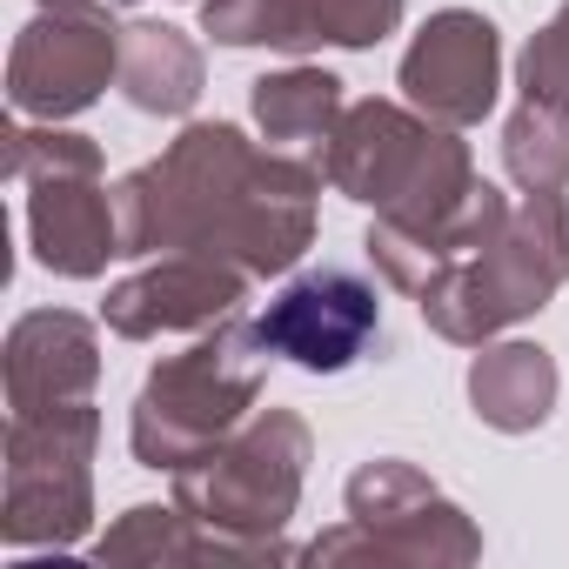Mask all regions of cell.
<instances>
[{"label": "cell", "mask_w": 569, "mask_h": 569, "mask_svg": "<svg viewBox=\"0 0 569 569\" xmlns=\"http://www.w3.org/2000/svg\"><path fill=\"white\" fill-rule=\"evenodd\" d=\"M322 161L254 148L234 121H194L114 188L121 254H214L241 274H289L316 241Z\"/></svg>", "instance_id": "6da1fadb"}, {"label": "cell", "mask_w": 569, "mask_h": 569, "mask_svg": "<svg viewBox=\"0 0 569 569\" xmlns=\"http://www.w3.org/2000/svg\"><path fill=\"white\" fill-rule=\"evenodd\" d=\"M268 376V342L248 322H214L194 336V349L168 356L141 396H134V422L128 442L141 456V469H188L194 456H208L214 442H228L241 429V416L254 409Z\"/></svg>", "instance_id": "7a4b0ae2"}, {"label": "cell", "mask_w": 569, "mask_h": 569, "mask_svg": "<svg viewBox=\"0 0 569 569\" xmlns=\"http://www.w3.org/2000/svg\"><path fill=\"white\" fill-rule=\"evenodd\" d=\"M316 161L336 194H349L389 221H429L476 188V168H469V148L456 141V128H436L429 114L396 108V101L342 108V121Z\"/></svg>", "instance_id": "3957f363"}, {"label": "cell", "mask_w": 569, "mask_h": 569, "mask_svg": "<svg viewBox=\"0 0 569 569\" xmlns=\"http://www.w3.org/2000/svg\"><path fill=\"white\" fill-rule=\"evenodd\" d=\"M562 281H569V201L562 194H529L489 248L442 268L416 302H422V322L436 336H449L462 349H482L509 322L536 316Z\"/></svg>", "instance_id": "277c9868"}, {"label": "cell", "mask_w": 569, "mask_h": 569, "mask_svg": "<svg viewBox=\"0 0 569 569\" xmlns=\"http://www.w3.org/2000/svg\"><path fill=\"white\" fill-rule=\"evenodd\" d=\"M302 476H309V422L289 409H268L228 442H214L208 456H194L188 469H174V502L201 529L241 542L261 562V556H289L268 536L296 516Z\"/></svg>", "instance_id": "5b68a950"}, {"label": "cell", "mask_w": 569, "mask_h": 569, "mask_svg": "<svg viewBox=\"0 0 569 569\" xmlns=\"http://www.w3.org/2000/svg\"><path fill=\"white\" fill-rule=\"evenodd\" d=\"M101 442L94 402H61L41 416H14L8 429V542H74L94 516L88 462Z\"/></svg>", "instance_id": "8992f818"}, {"label": "cell", "mask_w": 569, "mask_h": 569, "mask_svg": "<svg viewBox=\"0 0 569 569\" xmlns=\"http://www.w3.org/2000/svg\"><path fill=\"white\" fill-rule=\"evenodd\" d=\"M349 529L316 536V562L322 556H376V562H469L482 549V536L462 522V509L416 469V462H369L349 476Z\"/></svg>", "instance_id": "52a82bcc"}, {"label": "cell", "mask_w": 569, "mask_h": 569, "mask_svg": "<svg viewBox=\"0 0 569 569\" xmlns=\"http://www.w3.org/2000/svg\"><path fill=\"white\" fill-rule=\"evenodd\" d=\"M108 81H121L114 14L41 8L8 54V101H14V114H34V121H68L81 108H94Z\"/></svg>", "instance_id": "ba28073f"}, {"label": "cell", "mask_w": 569, "mask_h": 569, "mask_svg": "<svg viewBox=\"0 0 569 569\" xmlns=\"http://www.w3.org/2000/svg\"><path fill=\"white\" fill-rule=\"evenodd\" d=\"M254 329H261L268 356L296 362L309 376H342L382 336V302L356 268H309L268 302V316Z\"/></svg>", "instance_id": "9c48e42d"}, {"label": "cell", "mask_w": 569, "mask_h": 569, "mask_svg": "<svg viewBox=\"0 0 569 569\" xmlns=\"http://www.w3.org/2000/svg\"><path fill=\"white\" fill-rule=\"evenodd\" d=\"M502 88V41L489 14L442 8L402 54V94L436 128H476Z\"/></svg>", "instance_id": "30bf717a"}, {"label": "cell", "mask_w": 569, "mask_h": 569, "mask_svg": "<svg viewBox=\"0 0 569 569\" xmlns=\"http://www.w3.org/2000/svg\"><path fill=\"white\" fill-rule=\"evenodd\" d=\"M402 28V0H201V34L221 48H376Z\"/></svg>", "instance_id": "8fae6325"}, {"label": "cell", "mask_w": 569, "mask_h": 569, "mask_svg": "<svg viewBox=\"0 0 569 569\" xmlns=\"http://www.w3.org/2000/svg\"><path fill=\"white\" fill-rule=\"evenodd\" d=\"M248 281L254 274H241L234 261H214V254H161L154 268H141V274H128L121 289H108V302H101V316H108V329L114 336H128V342H148V336H181V329H214V322H228L234 316V302L248 296Z\"/></svg>", "instance_id": "7c38bea8"}, {"label": "cell", "mask_w": 569, "mask_h": 569, "mask_svg": "<svg viewBox=\"0 0 569 569\" xmlns=\"http://www.w3.org/2000/svg\"><path fill=\"white\" fill-rule=\"evenodd\" d=\"M28 234L34 261L68 281H94L108 254H121V208L101 188V168H54L28 174Z\"/></svg>", "instance_id": "4fadbf2b"}, {"label": "cell", "mask_w": 569, "mask_h": 569, "mask_svg": "<svg viewBox=\"0 0 569 569\" xmlns=\"http://www.w3.org/2000/svg\"><path fill=\"white\" fill-rule=\"evenodd\" d=\"M101 382V342L94 322L68 309H34L8 336V402L14 416H41L61 402H88Z\"/></svg>", "instance_id": "5bb4252c"}, {"label": "cell", "mask_w": 569, "mask_h": 569, "mask_svg": "<svg viewBox=\"0 0 569 569\" xmlns=\"http://www.w3.org/2000/svg\"><path fill=\"white\" fill-rule=\"evenodd\" d=\"M121 94L141 114H188L201 101V48L168 21L121 28Z\"/></svg>", "instance_id": "9a60e30c"}, {"label": "cell", "mask_w": 569, "mask_h": 569, "mask_svg": "<svg viewBox=\"0 0 569 569\" xmlns=\"http://www.w3.org/2000/svg\"><path fill=\"white\" fill-rule=\"evenodd\" d=\"M469 402L502 436H522V429L549 422V409H556V362H549V349H536V342L482 349L476 369H469Z\"/></svg>", "instance_id": "2e32d148"}, {"label": "cell", "mask_w": 569, "mask_h": 569, "mask_svg": "<svg viewBox=\"0 0 569 569\" xmlns=\"http://www.w3.org/2000/svg\"><path fill=\"white\" fill-rule=\"evenodd\" d=\"M254 128H261V141L268 148H316L322 154V141L336 134V121H342V81L329 74V68H281V74H261L254 81Z\"/></svg>", "instance_id": "e0dca14e"}, {"label": "cell", "mask_w": 569, "mask_h": 569, "mask_svg": "<svg viewBox=\"0 0 569 569\" xmlns=\"http://www.w3.org/2000/svg\"><path fill=\"white\" fill-rule=\"evenodd\" d=\"M94 556H101V562H208V556H214V562H254L241 542L201 529L181 502H174V509H161V502L128 509V516L94 542Z\"/></svg>", "instance_id": "ac0fdd59"}, {"label": "cell", "mask_w": 569, "mask_h": 569, "mask_svg": "<svg viewBox=\"0 0 569 569\" xmlns=\"http://www.w3.org/2000/svg\"><path fill=\"white\" fill-rule=\"evenodd\" d=\"M502 168L522 194H562V181H569V101H522L502 128Z\"/></svg>", "instance_id": "d6986e66"}, {"label": "cell", "mask_w": 569, "mask_h": 569, "mask_svg": "<svg viewBox=\"0 0 569 569\" xmlns=\"http://www.w3.org/2000/svg\"><path fill=\"white\" fill-rule=\"evenodd\" d=\"M516 88H522V101H569V0L529 34V48L516 61Z\"/></svg>", "instance_id": "ffe728a7"}, {"label": "cell", "mask_w": 569, "mask_h": 569, "mask_svg": "<svg viewBox=\"0 0 569 569\" xmlns=\"http://www.w3.org/2000/svg\"><path fill=\"white\" fill-rule=\"evenodd\" d=\"M41 8H74V14H121L128 0H41Z\"/></svg>", "instance_id": "44dd1931"}]
</instances>
